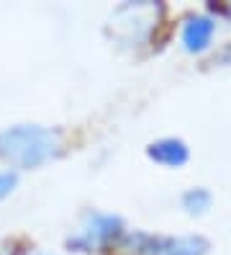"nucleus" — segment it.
<instances>
[{"label": "nucleus", "instance_id": "f257e3e1", "mask_svg": "<svg viewBox=\"0 0 231 255\" xmlns=\"http://www.w3.org/2000/svg\"><path fill=\"white\" fill-rule=\"evenodd\" d=\"M62 134L46 127H13L0 131V157L13 162L15 168H39L59 155Z\"/></svg>", "mask_w": 231, "mask_h": 255}, {"label": "nucleus", "instance_id": "f03ea898", "mask_svg": "<svg viewBox=\"0 0 231 255\" xmlns=\"http://www.w3.org/2000/svg\"><path fill=\"white\" fill-rule=\"evenodd\" d=\"M126 230H123V222L118 217L111 214H90L87 222L82 224V230L75 237H70V248L77 253H92V250H103L118 245Z\"/></svg>", "mask_w": 231, "mask_h": 255}, {"label": "nucleus", "instance_id": "7ed1b4c3", "mask_svg": "<svg viewBox=\"0 0 231 255\" xmlns=\"http://www.w3.org/2000/svg\"><path fill=\"white\" fill-rule=\"evenodd\" d=\"M216 36V18L206 16V13H198V16H188L182 23L180 31V41L182 49L190 54H200L211 47V41Z\"/></svg>", "mask_w": 231, "mask_h": 255}, {"label": "nucleus", "instance_id": "20e7f679", "mask_svg": "<svg viewBox=\"0 0 231 255\" xmlns=\"http://www.w3.org/2000/svg\"><path fill=\"white\" fill-rule=\"evenodd\" d=\"M147 155L162 168H182L190 160V147L180 137H162L147 147Z\"/></svg>", "mask_w": 231, "mask_h": 255}, {"label": "nucleus", "instance_id": "39448f33", "mask_svg": "<svg viewBox=\"0 0 231 255\" xmlns=\"http://www.w3.org/2000/svg\"><path fill=\"white\" fill-rule=\"evenodd\" d=\"M211 201H213V196L208 188H188L182 193V209L188 214H195V217L206 214L211 209Z\"/></svg>", "mask_w": 231, "mask_h": 255}, {"label": "nucleus", "instance_id": "423d86ee", "mask_svg": "<svg viewBox=\"0 0 231 255\" xmlns=\"http://www.w3.org/2000/svg\"><path fill=\"white\" fill-rule=\"evenodd\" d=\"M15 183H18V175H15L13 170H3V173H0V199H5L8 193H13Z\"/></svg>", "mask_w": 231, "mask_h": 255}, {"label": "nucleus", "instance_id": "0eeeda50", "mask_svg": "<svg viewBox=\"0 0 231 255\" xmlns=\"http://www.w3.org/2000/svg\"><path fill=\"white\" fill-rule=\"evenodd\" d=\"M34 255H44V253H34Z\"/></svg>", "mask_w": 231, "mask_h": 255}]
</instances>
